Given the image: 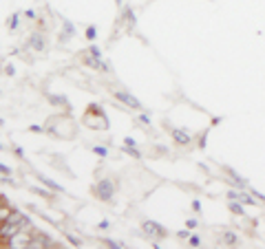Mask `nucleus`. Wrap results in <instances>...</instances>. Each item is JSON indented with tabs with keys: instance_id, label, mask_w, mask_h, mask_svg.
Masks as SVG:
<instances>
[{
	"instance_id": "nucleus-9",
	"label": "nucleus",
	"mask_w": 265,
	"mask_h": 249,
	"mask_svg": "<svg viewBox=\"0 0 265 249\" xmlns=\"http://www.w3.org/2000/svg\"><path fill=\"white\" fill-rule=\"evenodd\" d=\"M95 152H98V155H102V157H104V155H106V148H98V146H95Z\"/></svg>"
},
{
	"instance_id": "nucleus-4",
	"label": "nucleus",
	"mask_w": 265,
	"mask_h": 249,
	"mask_svg": "<svg viewBox=\"0 0 265 249\" xmlns=\"http://www.w3.org/2000/svg\"><path fill=\"white\" fill-rule=\"evenodd\" d=\"M115 97H117V99H122L124 104H129L131 108H141V104H139V101H137L135 97H132V95L124 93V90H117V93H115Z\"/></svg>"
},
{
	"instance_id": "nucleus-6",
	"label": "nucleus",
	"mask_w": 265,
	"mask_h": 249,
	"mask_svg": "<svg viewBox=\"0 0 265 249\" xmlns=\"http://www.w3.org/2000/svg\"><path fill=\"white\" fill-rule=\"evenodd\" d=\"M172 137H175L179 144H188V141H190V137H188L186 133H181V130H175V133H172Z\"/></svg>"
},
{
	"instance_id": "nucleus-3",
	"label": "nucleus",
	"mask_w": 265,
	"mask_h": 249,
	"mask_svg": "<svg viewBox=\"0 0 265 249\" xmlns=\"http://www.w3.org/2000/svg\"><path fill=\"white\" fill-rule=\"evenodd\" d=\"M144 230H146V234H148V236H157V238H164L166 236L164 227L157 225V223H144Z\"/></svg>"
},
{
	"instance_id": "nucleus-7",
	"label": "nucleus",
	"mask_w": 265,
	"mask_h": 249,
	"mask_svg": "<svg viewBox=\"0 0 265 249\" xmlns=\"http://www.w3.org/2000/svg\"><path fill=\"white\" fill-rule=\"evenodd\" d=\"M31 44H33L35 49H42V40H40V35H35V38L31 40Z\"/></svg>"
},
{
	"instance_id": "nucleus-5",
	"label": "nucleus",
	"mask_w": 265,
	"mask_h": 249,
	"mask_svg": "<svg viewBox=\"0 0 265 249\" xmlns=\"http://www.w3.org/2000/svg\"><path fill=\"white\" fill-rule=\"evenodd\" d=\"M84 121L91 126V128H102V130H104L106 126H109V124H106V119H104V117H98V119H93L91 115H86V117H84Z\"/></svg>"
},
{
	"instance_id": "nucleus-11",
	"label": "nucleus",
	"mask_w": 265,
	"mask_h": 249,
	"mask_svg": "<svg viewBox=\"0 0 265 249\" xmlns=\"http://www.w3.org/2000/svg\"><path fill=\"white\" fill-rule=\"evenodd\" d=\"M226 241H228V243H234V241H237V238H234L232 234H226Z\"/></svg>"
},
{
	"instance_id": "nucleus-1",
	"label": "nucleus",
	"mask_w": 265,
	"mask_h": 249,
	"mask_svg": "<svg viewBox=\"0 0 265 249\" xmlns=\"http://www.w3.org/2000/svg\"><path fill=\"white\" fill-rule=\"evenodd\" d=\"M95 192H98V196L102 201H111V196H113V183H111V181H100L98 185H95Z\"/></svg>"
},
{
	"instance_id": "nucleus-8",
	"label": "nucleus",
	"mask_w": 265,
	"mask_h": 249,
	"mask_svg": "<svg viewBox=\"0 0 265 249\" xmlns=\"http://www.w3.org/2000/svg\"><path fill=\"white\" fill-rule=\"evenodd\" d=\"M86 38H89V40L95 38V29H93V27H89V31H86Z\"/></svg>"
},
{
	"instance_id": "nucleus-10",
	"label": "nucleus",
	"mask_w": 265,
	"mask_h": 249,
	"mask_svg": "<svg viewBox=\"0 0 265 249\" xmlns=\"http://www.w3.org/2000/svg\"><path fill=\"white\" fill-rule=\"evenodd\" d=\"M124 144H126V148H131V146H135V141H132V139H124Z\"/></svg>"
},
{
	"instance_id": "nucleus-2",
	"label": "nucleus",
	"mask_w": 265,
	"mask_h": 249,
	"mask_svg": "<svg viewBox=\"0 0 265 249\" xmlns=\"http://www.w3.org/2000/svg\"><path fill=\"white\" fill-rule=\"evenodd\" d=\"M18 225H20V223L4 221V223H2V238H9V241H11V238L18 234ZM11 243H13V241H11Z\"/></svg>"
}]
</instances>
